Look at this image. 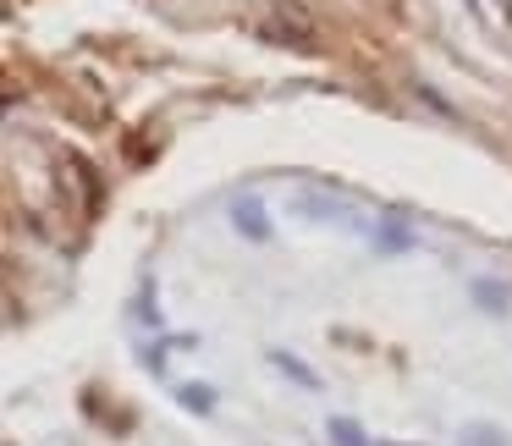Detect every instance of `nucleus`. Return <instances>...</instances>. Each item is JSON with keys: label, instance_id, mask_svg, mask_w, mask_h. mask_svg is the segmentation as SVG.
<instances>
[{"label": "nucleus", "instance_id": "obj_1", "mask_svg": "<svg viewBox=\"0 0 512 446\" xmlns=\"http://www.w3.org/2000/svg\"><path fill=\"white\" fill-rule=\"evenodd\" d=\"M232 226L248 237V243H270V215H265V199H259V193H237V199H232Z\"/></svg>", "mask_w": 512, "mask_h": 446}, {"label": "nucleus", "instance_id": "obj_2", "mask_svg": "<svg viewBox=\"0 0 512 446\" xmlns=\"http://www.w3.org/2000/svg\"><path fill=\"white\" fill-rule=\"evenodd\" d=\"M413 243H419V237H413V226L402 221V215H386V221L375 226V237H369V248H375V254H386V259L413 254Z\"/></svg>", "mask_w": 512, "mask_h": 446}, {"label": "nucleus", "instance_id": "obj_3", "mask_svg": "<svg viewBox=\"0 0 512 446\" xmlns=\"http://www.w3.org/2000/svg\"><path fill=\"white\" fill-rule=\"evenodd\" d=\"M468 298H474V309H485V314H507L512 309V287L507 281H468Z\"/></svg>", "mask_w": 512, "mask_h": 446}, {"label": "nucleus", "instance_id": "obj_4", "mask_svg": "<svg viewBox=\"0 0 512 446\" xmlns=\"http://www.w3.org/2000/svg\"><path fill=\"white\" fill-rule=\"evenodd\" d=\"M325 435H331V446H375L364 424L347 419V413H331V419H325Z\"/></svg>", "mask_w": 512, "mask_h": 446}, {"label": "nucleus", "instance_id": "obj_5", "mask_svg": "<svg viewBox=\"0 0 512 446\" xmlns=\"http://www.w3.org/2000/svg\"><path fill=\"white\" fill-rule=\"evenodd\" d=\"M457 446H512V435L501 430V424H490V419H474L463 435H457Z\"/></svg>", "mask_w": 512, "mask_h": 446}, {"label": "nucleus", "instance_id": "obj_6", "mask_svg": "<svg viewBox=\"0 0 512 446\" xmlns=\"http://www.w3.org/2000/svg\"><path fill=\"white\" fill-rule=\"evenodd\" d=\"M270 364H276V369H281V375H287V380H298V386L320 391V375H314V369L303 364V358H292V353H270Z\"/></svg>", "mask_w": 512, "mask_h": 446}, {"label": "nucleus", "instance_id": "obj_7", "mask_svg": "<svg viewBox=\"0 0 512 446\" xmlns=\"http://www.w3.org/2000/svg\"><path fill=\"white\" fill-rule=\"evenodd\" d=\"M177 402H182V408H193V413H210L215 408V391L210 386H182Z\"/></svg>", "mask_w": 512, "mask_h": 446}, {"label": "nucleus", "instance_id": "obj_8", "mask_svg": "<svg viewBox=\"0 0 512 446\" xmlns=\"http://www.w3.org/2000/svg\"><path fill=\"white\" fill-rule=\"evenodd\" d=\"M375 446H419V441H375Z\"/></svg>", "mask_w": 512, "mask_h": 446}]
</instances>
